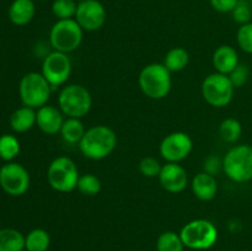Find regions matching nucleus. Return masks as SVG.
I'll return each instance as SVG.
<instances>
[{"instance_id":"obj_37","label":"nucleus","mask_w":252,"mask_h":251,"mask_svg":"<svg viewBox=\"0 0 252 251\" xmlns=\"http://www.w3.org/2000/svg\"><path fill=\"white\" fill-rule=\"evenodd\" d=\"M22 251H27V250H22Z\"/></svg>"},{"instance_id":"obj_23","label":"nucleus","mask_w":252,"mask_h":251,"mask_svg":"<svg viewBox=\"0 0 252 251\" xmlns=\"http://www.w3.org/2000/svg\"><path fill=\"white\" fill-rule=\"evenodd\" d=\"M189 54L182 47H175L170 49L166 53L164 59V65L169 69L170 71H181L189 65Z\"/></svg>"},{"instance_id":"obj_17","label":"nucleus","mask_w":252,"mask_h":251,"mask_svg":"<svg viewBox=\"0 0 252 251\" xmlns=\"http://www.w3.org/2000/svg\"><path fill=\"white\" fill-rule=\"evenodd\" d=\"M212 62H213L217 73L224 74V75H229L240 63L238 52L228 44H223L214 51Z\"/></svg>"},{"instance_id":"obj_38","label":"nucleus","mask_w":252,"mask_h":251,"mask_svg":"<svg viewBox=\"0 0 252 251\" xmlns=\"http://www.w3.org/2000/svg\"><path fill=\"white\" fill-rule=\"evenodd\" d=\"M251 4H252V0H251Z\"/></svg>"},{"instance_id":"obj_2","label":"nucleus","mask_w":252,"mask_h":251,"mask_svg":"<svg viewBox=\"0 0 252 251\" xmlns=\"http://www.w3.org/2000/svg\"><path fill=\"white\" fill-rule=\"evenodd\" d=\"M138 84L147 97L161 100L166 97L171 90V71L164 65V63L148 64L140 70Z\"/></svg>"},{"instance_id":"obj_30","label":"nucleus","mask_w":252,"mask_h":251,"mask_svg":"<svg viewBox=\"0 0 252 251\" xmlns=\"http://www.w3.org/2000/svg\"><path fill=\"white\" fill-rule=\"evenodd\" d=\"M139 171L143 176L149 177V179H153V177L159 176L160 171H161L162 165L160 164L159 160H157L153 157H143L139 162Z\"/></svg>"},{"instance_id":"obj_3","label":"nucleus","mask_w":252,"mask_h":251,"mask_svg":"<svg viewBox=\"0 0 252 251\" xmlns=\"http://www.w3.org/2000/svg\"><path fill=\"white\" fill-rule=\"evenodd\" d=\"M52 86L46 80L42 73L30 71L25 74L19 84V95L21 102L27 107L38 110L42 106L47 105L51 97Z\"/></svg>"},{"instance_id":"obj_26","label":"nucleus","mask_w":252,"mask_h":251,"mask_svg":"<svg viewBox=\"0 0 252 251\" xmlns=\"http://www.w3.org/2000/svg\"><path fill=\"white\" fill-rule=\"evenodd\" d=\"M20 142L15 135L4 134L0 137V157L5 161L10 162L19 155Z\"/></svg>"},{"instance_id":"obj_28","label":"nucleus","mask_w":252,"mask_h":251,"mask_svg":"<svg viewBox=\"0 0 252 251\" xmlns=\"http://www.w3.org/2000/svg\"><path fill=\"white\" fill-rule=\"evenodd\" d=\"M76 9V0H54L52 4V12L58 20L75 19Z\"/></svg>"},{"instance_id":"obj_12","label":"nucleus","mask_w":252,"mask_h":251,"mask_svg":"<svg viewBox=\"0 0 252 251\" xmlns=\"http://www.w3.org/2000/svg\"><path fill=\"white\" fill-rule=\"evenodd\" d=\"M192 148L193 142L187 133L174 132L161 140L159 152L166 162H180L189 157Z\"/></svg>"},{"instance_id":"obj_7","label":"nucleus","mask_w":252,"mask_h":251,"mask_svg":"<svg viewBox=\"0 0 252 251\" xmlns=\"http://www.w3.org/2000/svg\"><path fill=\"white\" fill-rule=\"evenodd\" d=\"M78 166L68 157H58L49 164L47 170V181L57 192L68 193L74 191L78 185Z\"/></svg>"},{"instance_id":"obj_35","label":"nucleus","mask_w":252,"mask_h":251,"mask_svg":"<svg viewBox=\"0 0 252 251\" xmlns=\"http://www.w3.org/2000/svg\"><path fill=\"white\" fill-rule=\"evenodd\" d=\"M76 1H78V2H80V1H86V0H76Z\"/></svg>"},{"instance_id":"obj_14","label":"nucleus","mask_w":252,"mask_h":251,"mask_svg":"<svg viewBox=\"0 0 252 251\" xmlns=\"http://www.w3.org/2000/svg\"><path fill=\"white\" fill-rule=\"evenodd\" d=\"M158 179L162 188L170 193H180L189 185L186 170L179 162H166L162 165Z\"/></svg>"},{"instance_id":"obj_13","label":"nucleus","mask_w":252,"mask_h":251,"mask_svg":"<svg viewBox=\"0 0 252 251\" xmlns=\"http://www.w3.org/2000/svg\"><path fill=\"white\" fill-rule=\"evenodd\" d=\"M75 20L84 31L94 32L105 25L107 12L98 0H86L78 2Z\"/></svg>"},{"instance_id":"obj_21","label":"nucleus","mask_w":252,"mask_h":251,"mask_svg":"<svg viewBox=\"0 0 252 251\" xmlns=\"http://www.w3.org/2000/svg\"><path fill=\"white\" fill-rule=\"evenodd\" d=\"M25 250V236L16 229H0V251Z\"/></svg>"},{"instance_id":"obj_8","label":"nucleus","mask_w":252,"mask_h":251,"mask_svg":"<svg viewBox=\"0 0 252 251\" xmlns=\"http://www.w3.org/2000/svg\"><path fill=\"white\" fill-rule=\"evenodd\" d=\"M180 236L186 248L192 250H207L217 243L218 230L216 225L207 219H194L181 229Z\"/></svg>"},{"instance_id":"obj_27","label":"nucleus","mask_w":252,"mask_h":251,"mask_svg":"<svg viewBox=\"0 0 252 251\" xmlns=\"http://www.w3.org/2000/svg\"><path fill=\"white\" fill-rule=\"evenodd\" d=\"M76 188L84 196H96L101 191V181L94 174L80 175V177L78 180V185H76Z\"/></svg>"},{"instance_id":"obj_10","label":"nucleus","mask_w":252,"mask_h":251,"mask_svg":"<svg viewBox=\"0 0 252 251\" xmlns=\"http://www.w3.org/2000/svg\"><path fill=\"white\" fill-rule=\"evenodd\" d=\"M41 73L52 86V89L64 85L71 74L70 58L68 54L53 51L48 56L44 57Z\"/></svg>"},{"instance_id":"obj_18","label":"nucleus","mask_w":252,"mask_h":251,"mask_svg":"<svg viewBox=\"0 0 252 251\" xmlns=\"http://www.w3.org/2000/svg\"><path fill=\"white\" fill-rule=\"evenodd\" d=\"M36 14L34 0H14L9 7V20L16 26H25L33 20Z\"/></svg>"},{"instance_id":"obj_24","label":"nucleus","mask_w":252,"mask_h":251,"mask_svg":"<svg viewBox=\"0 0 252 251\" xmlns=\"http://www.w3.org/2000/svg\"><path fill=\"white\" fill-rule=\"evenodd\" d=\"M220 138L226 143H235L243 134V126L235 118H225L219 126Z\"/></svg>"},{"instance_id":"obj_6","label":"nucleus","mask_w":252,"mask_h":251,"mask_svg":"<svg viewBox=\"0 0 252 251\" xmlns=\"http://www.w3.org/2000/svg\"><path fill=\"white\" fill-rule=\"evenodd\" d=\"M84 30L75 19L58 20L49 32V42L54 51L69 54L80 47Z\"/></svg>"},{"instance_id":"obj_5","label":"nucleus","mask_w":252,"mask_h":251,"mask_svg":"<svg viewBox=\"0 0 252 251\" xmlns=\"http://www.w3.org/2000/svg\"><path fill=\"white\" fill-rule=\"evenodd\" d=\"M223 171L234 182L244 184L252 180V147L235 145L223 157Z\"/></svg>"},{"instance_id":"obj_11","label":"nucleus","mask_w":252,"mask_h":251,"mask_svg":"<svg viewBox=\"0 0 252 251\" xmlns=\"http://www.w3.org/2000/svg\"><path fill=\"white\" fill-rule=\"evenodd\" d=\"M30 174L19 162H7L0 169V187L7 194L22 196L30 188Z\"/></svg>"},{"instance_id":"obj_22","label":"nucleus","mask_w":252,"mask_h":251,"mask_svg":"<svg viewBox=\"0 0 252 251\" xmlns=\"http://www.w3.org/2000/svg\"><path fill=\"white\" fill-rule=\"evenodd\" d=\"M51 245V236L44 229L37 228L25 236V250L47 251Z\"/></svg>"},{"instance_id":"obj_16","label":"nucleus","mask_w":252,"mask_h":251,"mask_svg":"<svg viewBox=\"0 0 252 251\" xmlns=\"http://www.w3.org/2000/svg\"><path fill=\"white\" fill-rule=\"evenodd\" d=\"M191 188L194 196L199 201H212L218 192V184L216 176L207 174L206 171L198 172L191 181Z\"/></svg>"},{"instance_id":"obj_4","label":"nucleus","mask_w":252,"mask_h":251,"mask_svg":"<svg viewBox=\"0 0 252 251\" xmlns=\"http://www.w3.org/2000/svg\"><path fill=\"white\" fill-rule=\"evenodd\" d=\"M58 106L63 115L73 118H83L93 107V96L85 86L70 84L64 86L59 93Z\"/></svg>"},{"instance_id":"obj_25","label":"nucleus","mask_w":252,"mask_h":251,"mask_svg":"<svg viewBox=\"0 0 252 251\" xmlns=\"http://www.w3.org/2000/svg\"><path fill=\"white\" fill-rule=\"evenodd\" d=\"M185 245L180 234L175 231H165L157 240L158 251H184Z\"/></svg>"},{"instance_id":"obj_9","label":"nucleus","mask_w":252,"mask_h":251,"mask_svg":"<svg viewBox=\"0 0 252 251\" xmlns=\"http://www.w3.org/2000/svg\"><path fill=\"white\" fill-rule=\"evenodd\" d=\"M202 96L213 107H225L233 101L235 88L228 75L213 73L207 76L201 86Z\"/></svg>"},{"instance_id":"obj_1","label":"nucleus","mask_w":252,"mask_h":251,"mask_svg":"<svg viewBox=\"0 0 252 251\" xmlns=\"http://www.w3.org/2000/svg\"><path fill=\"white\" fill-rule=\"evenodd\" d=\"M78 145L81 154L85 157L91 160H102L117 147V134L108 126H94L86 129Z\"/></svg>"},{"instance_id":"obj_34","label":"nucleus","mask_w":252,"mask_h":251,"mask_svg":"<svg viewBox=\"0 0 252 251\" xmlns=\"http://www.w3.org/2000/svg\"><path fill=\"white\" fill-rule=\"evenodd\" d=\"M239 0H209L211 6L218 12H231L236 6Z\"/></svg>"},{"instance_id":"obj_15","label":"nucleus","mask_w":252,"mask_h":251,"mask_svg":"<svg viewBox=\"0 0 252 251\" xmlns=\"http://www.w3.org/2000/svg\"><path fill=\"white\" fill-rule=\"evenodd\" d=\"M63 122V112L56 106L44 105L36 111V125L46 134L54 135L61 132Z\"/></svg>"},{"instance_id":"obj_36","label":"nucleus","mask_w":252,"mask_h":251,"mask_svg":"<svg viewBox=\"0 0 252 251\" xmlns=\"http://www.w3.org/2000/svg\"><path fill=\"white\" fill-rule=\"evenodd\" d=\"M34 1H42V0H34Z\"/></svg>"},{"instance_id":"obj_31","label":"nucleus","mask_w":252,"mask_h":251,"mask_svg":"<svg viewBox=\"0 0 252 251\" xmlns=\"http://www.w3.org/2000/svg\"><path fill=\"white\" fill-rule=\"evenodd\" d=\"M239 47L246 53L252 54V22L241 25L236 33Z\"/></svg>"},{"instance_id":"obj_32","label":"nucleus","mask_w":252,"mask_h":251,"mask_svg":"<svg viewBox=\"0 0 252 251\" xmlns=\"http://www.w3.org/2000/svg\"><path fill=\"white\" fill-rule=\"evenodd\" d=\"M249 75H250V70H249L248 65L243 63H239V65L229 74V79H230L231 84L234 88H241L248 83Z\"/></svg>"},{"instance_id":"obj_20","label":"nucleus","mask_w":252,"mask_h":251,"mask_svg":"<svg viewBox=\"0 0 252 251\" xmlns=\"http://www.w3.org/2000/svg\"><path fill=\"white\" fill-rule=\"evenodd\" d=\"M85 132L86 129L80 118L68 117L66 120H64L59 133H61L64 142L69 143V144H79L80 140L83 139Z\"/></svg>"},{"instance_id":"obj_29","label":"nucleus","mask_w":252,"mask_h":251,"mask_svg":"<svg viewBox=\"0 0 252 251\" xmlns=\"http://www.w3.org/2000/svg\"><path fill=\"white\" fill-rule=\"evenodd\" d=\"M231 15H233L234 21L238 22L240 26L251 22L252 9L250 1H248V0H239L236 6L231 11Z\"/></svg>"},{"instance_id":"obj_33","label":"nucleus","mask_w":252,"mask_h":251,"mask_svg":"<svg viewBox=\"0 0 252 251\" xmlns=\"http://www.w3.org/2000/svg\"><path fill=\"white\" fill-rule=\"evenodd\" d=\"M223 170V159L216 157V155H211L204 161V171L209 175L217 176L219 171Z\"/></svg>"},{"instance_id":"obj_19","label":"nucleus","mask_w":252,"mask_h":251,"mask_svg":"<svg viewBox=\"0 0 252 251\" xmlns=\"http://www.w3.org/2000/svg\"><path fill=\"white\" fill-rule=\"evenodd\" d=\"M36 125V111L34 108L22 106L10 116V126L16 133H25Z\"/></svg>"}]
</instances>
